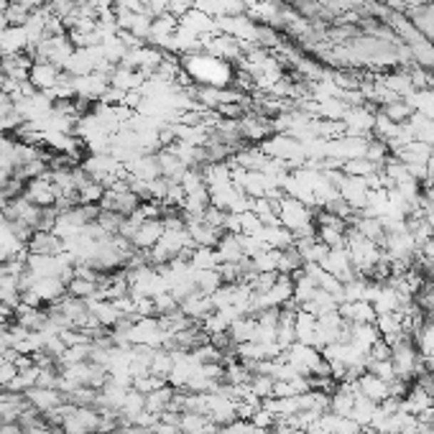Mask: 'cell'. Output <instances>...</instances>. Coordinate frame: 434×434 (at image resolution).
<instances>
[{"label":"cell","mask_w":434,"mask_h":434,"mask_svg":"<svg viewBox=\"0 0 434 434\" xmlns=\"http://www.w3.org/2000/svg\"><path fill=\"white\" fill-rule=\"evenodd\" d=\"M182 69L197 82L200 87H225L232 77V69L227 61L217 59V56L207 54V51H192V54H182Z\"/></svg>","instance_id":"obj_1"},{"label":"cell","mask_w":434,"mask_h":434,"mask_svg":"<svg viewBox=\"0 0 434 434\" xmlns=\"http://www.w3.org/2000/svg\"><path fill=\"white\" fill-rule=\"evenodd\" d=\"M337 195L343 197L355 212H363V210L368 207L371 187H368V182L363 177H348V174H343V179L337 182Z\"/></svg>","instance_id":"obj_2"},{"label":"cell","mask_w":434,"mask_h":434,"mask_svg":"<svg viewBox=\"0 0 434 434\" xmlns=\"http://www.w3.org/2000/svg\"><path fill=\"white\" fill-rule=\"evenodd\" d=\"M240 138H248V141H266L269 135H274V120L269 115H256V113H248L238 120Z\"/></svg>","instance_id":"obj_3"},{"label":"cell","mask_w":434,"mask_h":434,"mask_svg":"<svg viewBox=\"0 0 434 434\" xmlns=\"http://www.w3.org/2000/svg\"><path fill=\"white\" fill-rule=\"evenodd\" d=\"M26 200L31 205H36V207H49V205H56V200H59V190H56V184L51 182L49 174H41V177H33V182L29 184Z\"/></svg>","instance_id":"obj_4"},{"label":"cell","mask_w":434,"mask_h":434,"mask_svg":"<svg viewBox=\"0 0 434 434\" xmlns=\"http://www.w3.org/2000/svg\"><path fill=\"white\" fill-rule=\"evenodd\" d=\"M322 269L327 271V274L335 276V279H340L343 284L358 276L353 269V258H350L348 248H330L327 258L322 261Z\"/></svg>","instance_id":"obj_5"},{"label":"cell","mask_w":434,"mask_h":434,"mask_svg":"<svg viewBox=\"0 0 434 434\" xmlns=\"http://www.w3.org/2000/svg\"><path fill=\"white\" fill-rule=\"evenodd\" d=\"M59 74H61V69L56 67V64H51V61H33L29 82L36 87L38 92H46L59 82Z\"/></svg>","instance_id":"obj_6"},{"label":"cell","mask_w":434,"mask_h":434,"mask_svg":"<svg viewBox=\"0 0 434 434\" xmlns=\"http://www.w3.org/2000/svg\"><path fill=\"white\" fill-rule=\"evenodd\" d=\"M26 398H29V404L33 406V409L41 411V414L43 411H49V409H56L61 401H67L59 388H41V386L29 388V391H26Z\"/></svg>","instance_id":"obj_7"},{"label":"cell","mask_w":434,"mask_h":434,"mask_svg":"<svg viewBox=\"0 0 434 434\" xmlns=\"http://www.w3.org/2000/svg\"><path fill=\"white\" fill-rule=\"evenodd\" d=\"M355 388H358V393L361 396H366L368 401H373V404H381V401H386L388 398V383L386 381H381L378 376L373 373H363L361 378L355 381Z\"/></svg>","instance_id":"obj_8"},{"label":"cell","mask_w":434,"mask_h":434,"mask_svg":"<svg viewBox=\"0 0 434 434\" xmlns=\"http://www.w3.org/2000/svg\"><path fill=\"white\" fill-rule=\"evenodd\" d=\"M378 340H381V332H378V327H376V322L350 324L348 327V343H353L355 348H361L363 353H368V350L373 348Z\"/></svg>","instance_id":"obj_9"},{"label":"cell","mask_w":434,"mask_h":434,"mask_svg":"<svg viewBox=\"0 0 434 434\" xmlns=\"http://www.w3.org/2000/svg\"><path fill=\"white\" fill-rule=\"evenodd\" d=\"M319 424H322L327 434H363L366 432L355 419H350V416H337V414H332V411H324V414L319 416Z\"/></svg>","instance_id":"obj_10"},{"label":"cell","mask_w":434,"mask_h":434,"mask_svg":"<svg viewBox=\"0 0 434 434\" xmlns=\"http://www.w3.org/2000/svg\"><path fill=\"white\" fill-rule=\"evenodd\" d=\"M26 49H29V41H26L24 26H8V29L0 33V54L3 56L21 54V51Z\"/></svg>","instance_id":"obj_11"},{"label":"cell","mask_w":434,"mask_h":434,"mask_svg":"<svg viewBox=\"0 0 434 434\" xmlns=\"http://www.w3.org/2000/svg\"><path fill=\"white\" fill-rule=\"evenodd\" d=\"M230 337L235 345L240 343H258V319L256 317H240L230 324Z\"/></svg>","instance_id":"obj_12"},{"label":"cell","mask_w":434,"mask_h":434,"mask_svg":"<svg viewBox=\"0 0 434 434\" xmlns=\"http://www.w3.org/2000/svg\"><path fill=\"white\" fill-rule=\"evenodd\" d=\"M381 82H383L388 90L396 95V98H401V100H406L411 95V92H416L414 90V85H411V77H409V72H391V74H383L381 77Z\"/></svg>","instance_id":"obj_13"},{"label":"cell","mask_w":434,"mask_h":434,"mask_svg":"<svg viewBox=\"0 0 434 434\" xmlns=\"http://www.w3.org/2000/svg\"><path fill=\"white\" fill-rule=\"evenodd\" d=\"M314 332H317V317L304 309H296V343L312 345Z\"/></svg>","instance_id":"obj_14"},{"label":"cell","mask_w":434,"mask_h":434,"mask_svg":"<svg viewBox=\"0 0 434 434\" xmlns=\"http://www.w3.org/2000/svg\"><path fill=\"white\" fill-rule=\"evenodd\" d=\"M378 169L381 166H376L373 161H368L366 156H361V159H350L340 166V172L348 174V177H363V179L371 177V174H376Z\"/></svg>","instance_id":"obj_15"},{"label":"cell","mask_w":434,"mask_h":434,"mask_svg":"<svg viewBox=\"0 0 434 434\" xmlns=\"http://www.w3.org/2000/svg\"><path fill=\"white\" fill-rule=\"evenodd\" d=\"M381 110H383V115L393 123H406L411 115H414V110H411V105L406 103V100H393V103L383 105Z\"/></svg>","instance_id":"obj_16"},{"label":"cell","mask_w":434,"mask_h":434,"mask_svg":"<svg viewBox=\"0 0 434 434\" xmlns=\"http://www.w3.org/2000/svg\"><path fill=\"white\" fill-rule=\"evenodd\" d=\"M416 348H419V355L422 358H429V355H434V324L427 319V324L422 327V332L414 337Z\"/></svg>","instance_id":"obj_17"},{"label":"cell","mask_w":434,"mask_h":434,"mask_svg":"<svg viewBox=\"0 0 434 434\" xmlns=\"http://www.w3.org/2000/svg\"><path fill=\"white\" fill-rule=\"evenodd\" d=\"M366 371L368 373H373V376H378L381 381H393L396 378V368H393V363L391 361H371L368 358V363H366Z\"/></svg>","instance_id":"obj_18"},{"label":"cell","mask_w":434,"mask_h":434,"mask_svg":"<svg viewBox=\"0 0 434 434\" xmlns=\"http://www.w3.org/2000/svg\"><path fill=\"white\" fill-rule=\"evenodd\" d=\"M251 393L256 398H271L274 396V378H269V376H253V381H251Z\"/></svg>","instance_id":"obj_19"},{"label":"cell","mask_w":434,"mask_h":434,"mask_svg":"<svg viewBox=\"0 0 434 434\" xmlns=\"http://www.w3.org/2000/svg\"><path fill=\"white\" fill-rule=\"evenodd\" d=\"M271 434H304V429L294 427V424L284 422V419H279V422L271 427Z\"/></svg>","instance_id":"obj_20"}]
</instances>
